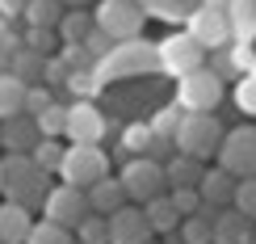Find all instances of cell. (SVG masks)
<instances>
[{
	"mask_svg": "<svg viewBox=\"0 0 256 244\" xmlns=\"http://www.w3.org/2000/svg\"><path fill=\"white\" fill-rule=\"evenodd\" d=\"M0 194H4V164H0Z\"/></svg>",
	"mask_w": 256,
	"mask_h": 244,
	"instance_id": "c3c4849f",
	"label": "cell"
},
{
	"mask_svg": "<svg viewBox=\"0 0 256 244\" xmlns=\"http://www.w3.org/2000/svg\"><path fill=\"white\" fill-rule=\"evenodd\" d=\"M68 13L63 9V0H30L26 5V26H46V30H59V17Z\"/></svg>",
	"mask_w": 256,
	"mask_h": 244,
	"instance_id": "d4e9b609",
	"label": "cell"
},
{
	"mask_svg": "<svg viewBox=\"0 0 256 244\" xmlns=\"http://www.w3.org/2000/svg\"><path fill=\"white\" fill-rule=\"evenodd\" d=\"M26 244H76V240H72V231H68V227L50 223V219H38Z\"/></svg>",
	"mask_w": 256,
	"mask_h": 244,
	"instance_id": "1f68e13d",
	"label": "cell"
},
{
	"mask_svg": "<svg viewBox=\"0 0 256 244\" xmlns=\"http://www.w3.org/2000/svg\"><path fill=\"white\" fill-rule=\"evenodd\" d=\"M59 55H63V63H68L72 72H84V68H97V55H92L84 42H63L59 47Z\"/></svg>",
	"mask_w": 256,
	"mask_h": 244,
	"instance_id": "836d02e7",
	"label": "cell"
},
{
	"mask_svg": "<svg viewBox=\"0 0 256 244\" xmlns=\"http://www.w3.org/2000/svg\"><path fill=\"white\" fill-rule=\"evenodd\" d=\"M222 84L227 80L214 76L210 68H198L176 80V105H185V110H214L222 101Z\"/></svg>",
	"mask_w": 256,
	"mask_h": 244,
	"instance_id": "30bf717a",
	"label": "cell"
},
{
	"mask_svg": "<svg viewBox=\"0 0 256 244\" xmlns=\"http://www.w3.org/2000/svg\"><path fill=\"white\" fill-rule=\"evenodd\" d=\"M185 21H189V34H194L206 51H218V47H227V42L236 38V26H231V17H227V13H218V9H202V5H198Z\"/></svg>",
	"mask_w": 256,
	"mask_h": 244,
	"instance_id": "8fae6325",
	"label": "cell"
},
{
	"mask_svg": "<svg viewBox=\"0 0 256 244\" xmlns=\"http://www.w3.org/2000/svg\"><path fill=\"white\" fill-rule=\"evenodd\" d=\"M92 26H97V17L84 13V9H68V13L59 17V38L63 42H84L92 34Z\"/></svg>",
	"mask_w": 256,
	"mask_h": 244,
	"instance_id": "cb8c5ba5",
	"label": "cell"
},
{
	"mask_svg": "<svg viewBox=\"0 0 256 244\" xmlns=\"http://www.w3.org/2000/svg\"><path fill=\"white\" fill-rule=\"evenodd\" d=\"M26 5H30V0H0V13H4V17H21Z\"/></svg>",
	"mask_w": 256,
	"mask_h": 244,
	"instance_id": "ee69618b",
	"label": "cell"
},
{
	"mask_svg": "<svg viewBox=\"0 0 256 244\" xmlns=\"http://www.w3.org/2000/svg\"><path fill=\"white\" fill-rule=\"evenodd\" d=\"M21 47V38L8 30V17H0V51H17Z\"/></svg>",
	"mask_w": 256,
	"mask_h": 244,
	"instance_id": "7bdbcfd3",
	"label": "cell"
},
{
	"mask_svg": "<svg viewBox=\"0 0 256 244\" xmlns=\"http://www.w3.org/2000/svg\"><path fill=\"white\" fill-rule=\"evenodd\" d=\"M38 126H42V135H46V139H59L63 131H68V105H46V110L38 114Z\"/></svg>",
	"mask_w": 256,
	"mask_h": 244,
	"instance_id": "d6a6232c",
	"label": "cell"
},
{
	"mask_svg": "<svg viewBox=\"0 0 256 244\" xmlns=\"http://www.w3.org/2000/svg\"><path fill=\"white\" fill-rule=\"evenodd\" d=\"M46 105H55L50 89H46V84H30V93H26V114H34V118H38Z\"/></svg>",
	"mask_w": 256,
	"mask_h": 244,
	"instance_id": "f35d334b",
	"label": "cell"
},
{
	"mask_svg": "<svg viewBox=\"0 0 256 244\" xmlns=\"http://www.w3.org/2000/svg\"><path fill=\"white\" fill-rule=\"evenodd\" d=\"M30 231H34V219H30V206L21 202H0V244H26Z\"/></svg>",
	"mask_w": 256,
	"mask_h": 244,
	"instance_id": "9a60e30c",
	"label": "cell"
},
{
	"mask_svg": "<svg viewBox=\"0 0 256 244\" xmlns=\"http://www.w3.org/2000/svg\"><path fill=\"white\" fill-rule=\"evenodd\" d=\"M88 0H63V9H84Z\"/></svg>",
	"mask_w": 256,
	"mask_h": 244,
	"instance_id": "7dc6e473",
	"label": "cell"
},
{
	"mask_svg": "<svg viewBox=\"0 0 256 244\" xmlns=\"http://www.w3.org/2000/svg\"><path fill=\"white\" fill-rule=\"evenodd\" d=\"M164 173H168V185H172V189H180V185H202L206 168H202V160H194V156L176 152V156H168Z\"/></svg>",
	"mask_w": 256,
	"mask_h": 244,
	"instance_id": "ffe728a7",
	"label": "cell"
},
{
	"mask_svg": "<svg viewBox=\"0 0 256 244\" xmlns=\"http://www.w3.org/2000/svg\"><path fill=\"white\" fill-rule=\"evenodd\" d=\"M138 72H160V47L147 38H130V42H118L105 59H97V76L110 84V80H126V76H138Z\"/></svg>",
	"mask_w": 256,
	"mask_h": 244,
	"instance_id": "7a4b0ae2",
	"label": "cell"
},
{
	"mask_svg": "<svg viewBox=\"0 0 256 244\" xmlns=\"http://www.w3.org/2000/svg\"><path fill=\"white\" fill-rule=\"evenodd\" d=\"M68 89H72V97H76V101H92L105 89V80L97 76V68H84V72H72Z\"/></svg>",
	"mask_w": 256,
	"mask_h": 244,
	"instance_id": "4316f807",
	"label": "cell"
},
{
	"mask_svg": "<svg viewBox=\"0 0 256 244\" xmlns=\"http://www.w3.org/2000/svg\"><path fill=\"white\" fill-rule=\"evenodd\" d=\"M8 68H13V51H0V76H8Z\"/></svg>",
	"mask_w": 256,
	"mask_h": 244,
	"instance_id": "bcb514c9",
	"label": "cell"
},
{
	"mask_svg": "<svg viewBox=\"0 0 256 244\" xmlns=\"http://www.w3.org/2000/svg\"><path fill=\"white\" fill-rule=\"evenodd\" d=\"M110 131V118L97 110L92 101H72L68 105V143H101Z\"/></svg>",
	"mask_w": 256,
	"mask_h": 244,
	"instance_id": "7c38bea8",
	"label": "cell"
},
{
	"mask_svg": "<svg viewBox=\"0 0 256 244\" xmlns=\"http://www.w3.org/2000/svg\"><path fill=\"white\" fill-rule=\"evenodd\" d=\"M236 185H240V177L236 173H227V168H210L206 177H202V202L206 206H227L231 198H236Z\"/></svg>",
	"mask_w": 256,
	"mask_h": 244,
	"instance_id": "e0dca14e",
	"label": "cell"
},
{
	"mask_svg": "<svg viewBox=\"0 0 256 244\" xmlns=\"http://www.w3.org/2000/svg\"><path fill=\"white\" fill-rule=\"evenodd\" d=\"M122 185H126V198L130 202H152V198H160L164 194V185H168V173H164V164L160 160H152V156H134L130 164L122 168Z\"/></svg>",
	"mask_w": 256,
	"mask_h": 244,
	"instance_id": "ba28073f",
	"label": "cell"
},
{
	"mask_svg": "<svg viewBox=\"0 0 256 244\" xmlns=\"http://www.w3.org/2000/svg\"><path fill=\"white\" fill-rule=\"evenodd\" d=\"M214 156H218V168H227V173L256 177V126H236V131H227Z\"/></svg>",
	"mask_w": 256,
	"mask_h": 244,
	"instance_id": "9c48e42d",
	"label": "cell"
},
{
	"mask_svg": "<svg viewBox=\"0 0 256 244\" xmlns=\"http://www.w3.org/2000/svg\"><path fill=\"white\" fill-rule=\"evenodd\" d=\"M76 244H80V240H76Z\"/></svg>",
	"mask_w": 256,
	"mask_h": 244,
	"instance_id": "f907efd6",
	"label": "cell"
},
{
	"mask_svg": "<svg viewBox=\"0 0 256 244\" xmlns=\"http://www.w3.org/2000/svg\"><path fill=\"white\" fill-rule=\"evenodd\" d=\"M92 215V206H88V194H84L80 185H55L46 194V202H42V219H50V223H59V227H68V231H76L84 219Z\"/></svg>",
	"mask_w": 256,
	"mask_h": 244,
	"instance_id": "52a82bcc",
	"label": "cell"
},
{
	"mask_svg": "<svg viewBox=\"0 0 256 244\" xmlns=\"http://www.w3.org/2000/svg\"><path fill=\"white\" fill-rule=\"evenodd\" d=\"M26 93H30V84H21L13 72H8V76H0V118L26 114Z\"/></svg>",
	"mask_w": 256,
	"mask_h": 244,
	"instance_id": "603a6c76",
	"label": "cell"
},
{
	"mask_svg": "<svg viewBox=\"0 0 256 244\" xmlns=\"http://www.w3.org/2000/svg\"><path fill=\"white\" fill-rule=\"evenodd\" d=\"M156 47H160V72H168V76H176V80L189 76V72H198V68H206V55H210L189 30L168 34L164 42H156Z\"/></svg>",
	"mask_w": 256,
	"mask_h": 244,
	"instance_id": "8992f818",
	"label": "cell"
},
{
	"mask_svg": "<svg viewBox=\"0 0 256 244\" xmlns=\"http://www.w3.org/2000/svg\"><path fill=\"white\" fill-rule=\"evenodd\" d=\"M180 122H185V105H164V110H156V118H152V131L160 135V139H176V131H180Z\"/></svg>",
	"mask_w": 256,
	"mask_h": 244,
	"instance_id": "83f0119b",
	"label": "cell"
},
{
	"mask_svg": "<svg viewBox=\"0 0 256 244\" xmlns=\"http://www.w3.org/2000/svg\"><path fill=\"white\" fill-rule=\"evenodd\" d=\"M202 9H218V13H227V9H236V0H202Z\"/></svg>",
	"mask_w": 256,
	"mask_h": 244,
	"instance_id": "f6af8a7d",
	"label": "cell"
},
{
	"mask_svg": "<svg viewBox=\"0 0 256 244\" xmlns=\"http://www.w3.org/2000/svg\"><path fill=\"white\" fill-rule=\"evenodd\" d=\"M143 210H147V219H152L156 231H172V227H180V219H185L176 210L172 194H160V198H152V202H143Z\"/></svg>",
	"mask_w": 256,
	"mask_h": 244,
	"instance_id": "7402d4cb",
	"label": "cell"
},
{
	"mask_svg": "<svg viewBox=\"0 0 256 244\" xmlns=\"http://www.w3.org/2000/svg\"><path fill=\"white\" fill-rule=\"evenodd\" d=\"M231 55H236V68H240V76H248V72L256 68V51L248 47V42H236V47H231Z\"/></svg>",
	"mask_w": 256,
	"mask_h": 244,
	"instance_id": "b9f144b4",
	"label": "cell"
},
{
	"mask_svg": "<svg viewBox=\"0 0 256 244\" xmlns=\"http://www.w3.org/2000/svg\"><path fill=\"white\" fill-rule=\"evenodd\" d=\"M210 72L214 76H222V80H231V76H240V68H236V55H231V47H218V51H210Z\"/></svg>",
	"mask_w": 256,
	"mask_h": 244,
	"instance_id": "8d00e7d4",
	"label": "cell"
},
{
	"mask_svg": "<svg viewBox=\"0 0 256 244\" xmlns=\"http://www.w3.org/2000/svg\"><path fill=\"white\" fill-rule=\"evenodd\" d=\"M214 244H252V219L231 210L214 219Z\"/></svg>",
	"mask_w": 256,
	"mask_h": 244,
	"instance_id": "d6986e66",
	"label": "cell"
},
{
	"mask_svg": "<svg viewBox=\"0 0 256 244\" xmlns=\"http://www.w3.org/2000/svg\"><path fill=\"white\" fill-rule=\"evenodd\" d=\"M218 143H222V126L214 118V110H185V122L176 131V152L206 160L210 152H218Z\"/></svg>",
	"mask_w": 256,
	"mask_h": 244,
	"instance_id": "277c9868",
	"label": "cell"
},
{
	"mask_svg": "<svg viewBox=\"0 0 256 244\" xmlns=\"http://www.w3.org/2000/svg\"><path fill=\"white\" fill-rule=\"evenodd\" d=\"M84 194H88V206L97 210V215H114V210H122L126 202H130V198H126L122 177H101V181L88 185Z\"/></svg>",
	"mask_w": 256,
	"mask_h": 244,
	"instance_id": "2e32d148",
	"label": "cell"
},
{
	"mask_svg": "<svg viewBox=\"0 0 256 244\" xmlns=\"http://www.w3.org/2000/svg\"><path fill=\"white\" fill-rule=\"evenodd\" d=\"M214 206L202 202V210H194V215L180 219V240L185 244H214Z\"/></svg>",
	"mask_w": 256,
	"mask_h": 244,
	"instance_id": "ac0fdd59",
	"label": "cell"
},
{
	"mask_svg": "<svg viewBox=\"0 0 256 244\" xmlns=\"http://www.w3.org/2000/svg\"><path fill=\"white\" fill-rule=\"evenodd\" d=\"M46 59L50 55H38V51H30L26 42H21V47L13 51V76L21 80V84H42V72H46Z\"/></svg>",
	"mask_w": 256,
	"mask_h": 244,
	"instance_id": "44dd1931",
	"label": "cell"
},
{
	"mask_svg": "<svg viewBox=\"0 0 256 244\" xmlns=\"http://www.w3.org/2000/svg\"><path fill=\"white\" fill-rule=\"evenodd\" d=\"M63 152H68V147H63L59 139H46V135H42V139H38V147H34L30 156L38 160V168H42V173H59V164H63Z\"/></svg>",
	"mask_w": 256,
	"mask_h": 244,
	"instance_id": "f1b7e54d",
	"label": "cell"
},
{
	"mask_svg": "<svg viewBox=\"0 0 256 244\" xmlns=\"http://www.w3.org/2000/svg\"><path fill=\"white\" fill-rule=\"evenodd\" d=\"M59 177L68 185H97L101 177H110V152H105L101 143H72L68 152H63V164H59Z\"/></svg>",
	"mask_w": 256,
	"mask_h": 244,
	"instance_id": "3957f363",
	"label": "cell"
},
{
	"mask_svg": "<svg viewBox=\"0 0 256 244\" xmlns=\"http://www.w3.org/2000/svg\"><path fill=\"white\" fill-rule=\"evenodd\" d=\"M84 47H88V51H92V55H97V59H105V55H110V51H114V47H118V42H114L110 34H105V30H101V26H92V34H88V38H84Z\"/></svg>",
	"mask_w": 256,
	"mask_h": 244,
	"instance_id": "60d3db41",
	"label": "cell"
},
{
	"mask_svg": "<svg viewBox=\"0 0 256 244\" xmlns=\"http://www.w3.org/2000/svg\"><path fill=\"white\" fill-rule=\"evenodd\" d=\"M92 17H97V26L114 42H130V38H143L147 5H143V0H101V9Z\"/></svg>",
	"mask_w": 256,
	"mask_h": 244,
	"instance_id": "5b68a950",
	"label": "cell"
},
{
	"mask_svg": "<svg viewBox=\"0 0 256 244\" xmlns=\"http://www.w3.org/2000/svg\"><path fill=\"white\" fill-rule=\"evenodd\" d=\"M236 105H240L244 114H252V118H256V72L240 76V84H236Z\"/></svg>",
	"mask_w": 256,
	"mask_h": 244,
	"instance_id": "d590c367",
	"label": "cell"
},
{
	"mask_svg": "<svg viewBox=\"0 0 256 244\" xmlns=\"http://www.w3.org/2000/svg\"><path fill=\"white\" fill-rule=\"evenodd\" d=\"M172 202H176L180 215H194V210H202V189L198 185H180V189H172Z\"/></svg>",
	"mask_w": 256,
	"mask_h": 244,
	"instance_id": "74e56055",
	"label": "cell"
},
{
	"mask_svg": "<svg viewBox=\"0 0 256 244\" xmlns=\"http://www.w3.org/2000/svg\"><path fill=\"white\" fill-rule=\"evenodd\" d=\"M152 143H156V131L152 122H134L122 131V152H134V156H152Z\"/></svg>",
	"mask_w": 256,
	"mask_h": 244,
	"instance_id": "484cf974",
	"label": "cell"
},
{
	"mask_svg": "<svg viewBox=\"0 0 256 244\" xmlns=\"http://www.w3.org/2000/svg\"><path fill=\"white\" fill-rule=\"evenodd\" d=\"M21 42H26L30 51H38V55H59V30H46V26H30Z\"/></svg>",
	"mask_w": 256,
	"mask_h": 244,
	"instance_id": "4dcf8cb0",
	"label": "cell"
},
{
	"mask_svg": "<svg viewBox=\"0 0 256 244\" xmlns=\"http://www.w3.org/2000/svg\"><path fill=\"white\" fill-rule=\"evenodd\" d=\"M236 210L240 215H248V219H256V177H240V185H236Z\"/></svg>",
	"mask_w": 256,
	"mask_h": 244,
	"instance_id": "e575fe53",
	"label": "cell"
},
{
	"mask_svg": "<svg viewBox=\"0 0 256 244\" xmlns=\"http://www.w3.org/2000/svg\"><path fill=\"white\" fill-rule=\"evenodd\" d=\"M68 80H72V68L63 63V55H50L46 72H42V84H63V89H68Z\"/></svg>",
	"mask_w": 256,
	"mask_h": 244,
	"instance_id": "ab89813d",
	"label": "cell"
},
{
	"mask_svg": "<svg viewBox=\"0 0 256 244\" xmlns=\"http://www.w3.org/2000/svg\"><path fill=\"white\" fill-rule=\"evenodd\" d=\"M252 244H256V231H252Z\"/></svg>",
	"mask_w": 256,
	"mask_h": 244,
	"instance_id": "681fc988",
	"label": "cell"
},
{
	"mask_svg": "<svg viewBox=\"0 0 256 244\" xmlns=\"http://www.w3.org/2000/svg\"><path fill=\"white\" fill-rule=\"evenodd\" d=\"M152 219L138 202H126L110 215V244H152Z\"/></svg>",
	"mask_w": 256,
	"mask_h": 244,
	"instance_id": "4fadbf2b",
	"label": "cell"
},
{
	"mask_svg": "<svg viewBox=\"0 0 256 244\" xmlns=\"http://www.w3.org/2000/svg\"><path fill=\"white\" fill-rule=\"evenodd\" d=\"M42 139V126L34 114H13V118H0V143L4 152H34Z\"/></svg>",
	"mask_w": 256,
	"mask_h": 244,
	"instance_id": "5bb4252c",
	"label": "cell"
},
{
	"mask_svg": "<svg viewBox=\"0 0 256 244\" xmlns=\"http://www.w3.org/2000/svg\"><path fill=\"white\" fill-rule=\"evenodd\" d=\"M76 240L80 244H110V215H97V210H92V215L76 227Z\"/></svg>",
	"mask_w": 256,
	"mask_h": 244,
	"instance_id": "f546056e",
	"label": "cell"
},
{
	"mask_svg": "<svg viewBox=\"0 0 256 244\" xmlns=\"http://www.w3.org/2000/svg\"><path fill=\"white\" fill-rule=\"evenodd\" d=\"M0 164H4V198L8 202H21V206L34 210L38 202H46V194L55 189V185H46L50 173H42L30 152H8Z\"/></svg>",
	"mask_w": 256,
	"mask_h": 244,
	"instance_id": "6da1fadb",
	"label": "cell"
}]
</instances>
